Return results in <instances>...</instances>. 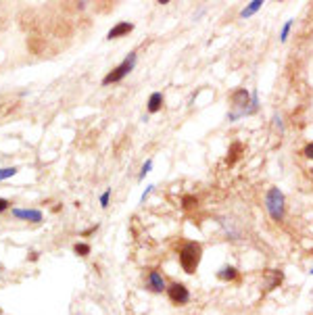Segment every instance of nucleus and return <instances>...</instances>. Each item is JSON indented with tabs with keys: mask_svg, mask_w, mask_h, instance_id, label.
Returning a JSON list of instances; mask_svg holds the SVG:
<instances>
[{
	"mask_svg": "<svg viewBox=\"0 0 313 315\" xmlns=\"http://www.w3.org/2000/svg\"><path fill=\"white\" fill-rule=\"evenodd\" d=\"M178 259H180V265L186 273H194L199 269L201 259H203V244L194 242V240L184 242L178 250Z\"/></svg>",
	"mask_w": 313,
	"mask_h": 315,
	"instance_id": "nucleus-1",
	"label": "nucleus"
},
{
	"mask_svg": "<svg viewBox=\"0 0 313 315\" xmlns=\"http://www.w3.org/2000/svg\"><path fill=\"white\" fill-rule=\"evenodd\" d=\"M265 209L269 213V217L282 224L284 222V194L280 192V188H269L265 194Z\"/></svg>",
	"mask_w": 313,
	"mask_h": 315,
	"instance_id": "nucleus-2",
	"label": "nucleus"
},
{
	"mask_svg": "<svg viewBox=\"0 0 313 315\" xmlns=\"http://www.w3.org/2000/svg\"><path fill=\"white\" fill-rule=\"evenodd\" d=\"M136 58H138V56H136V52H130L126 58H123V61L119 63V65H117L111 73H107L105 75V80H103V86H111V84H117V82H121L123 80V77L136 67Z\"/></svg>",
	"mask_w": 313,
	"mask_h": 315,
	"instance_id": "nucleus-3",
	"label": "nucleus"
},
{
	"mask_svg": "<svg viewBox=\"0 0 313 315\" xmlns=\"http://www.w3.org/2000/svg\"><path fill=\"white\" fill-rule=\"evenodd\" d=\"M248 101H251V94H248L244 88H240V90L234 92V94H232V107L236 109V111L228 115V121H234L236 117H242V115H248V109H246Z\"/></svg>",
	"mask_w": 313,
	"mask_h": 315,
	"instance_id": "nucleus-4",
	"label": "nucleus"
},
{
	"mask_svg": "<svg viewBox=\"0 0 313 315\" xmlns=\"http://www.w3.org/2000/svg\"><path fill=\"white\" fill-rule=\"evenodd\" d=\"M165 292H167V297H169V301H171L173 305H186V303L190 301V292H188V288H186L184 284H180V282L169 284Z\"/></svg>",
	"mask_w": 313,
	"mask_h": 315,
	"instance_id": "nucleus-5",
	"label": "nucleus"
},
{
	"mask_svg": "<svg viewBox=\"0 0 313 315\" xmlns=\"http://www.w3.org/2000/svg\"><path fill=\"white\" fill-rule=\"evenodd\" d=\"M146 286H148L152 292H163V290H167L165 280H163V275L159 273V269H150V271H148Z\"/></svg>",
	"mask_w": 313,
	"mask_h": 315,
	"instance_id": "nucleus-6",
	"label": "nucleus"
},
{
	"mask_svg": "<svg viewBox=\"0 0 313 315\" xmlns=\"http://www.w3.org/2000/svg\"><path fill=\"white\" fill-rule=\"evenodd\" d=\"M13 215L17 219H25V222H34V224L42 222V211H38V209H13Z\"/></svg>",
	"mask_w": 313,
	"mask_h": 315,
	"instance_id": "nucleus-7",
	"label": "nucleus"
},
{
	"mask_svg": "<svg viewBox=\"0 0 313 315\" xmlns=\"http://www.w3.org/2000/svg\"><path fill=\"white\" fill-rule=\"evenodd\" d=\"M134 29V25L130 21H121V23H117L109 34H107V40H115V38H121L126 34H130Z\"/></svg>",
	"mask_w": 313,
	"mask_h": 315,
	"instance_id": "nucleus-8",
	"label": "nucleus"
},
{
	"mask_svg": "<svg viewBox=\"0 0 313 315\" xmlns=\"http://www.w3.org/2000/svg\"><path fill=\"white\" fill-rule=\"evenodd\" d=\"M217 278L224 280V282H232V280L238 278V269L234 267V265H224V267L217 271Z\"/></svg>",
	"mask_w": 313,
	"mask_h": 315,
	"instance_id": "nucleus-9",
	"label": "nucleus"
},
{
	"mask_svg": "<svg viewBox=\"0 0 313 315\" xmlns=\"http://www.w3.org/2000/svg\"><path fill=\"white\" fill-rule=\"evenodd\" d=\"M163 107V94L161 92H152L148 98V113H159Z\"/></svg>",
	"mask_w": 313,
	"mask_h": 315,
	"instance_id": "nucleus-10",
	"label": "nucleus"
},
{
	"mask_svg": "<svg viewBox=\"0 0 313 315\" xmlns=\"http://www.w3.org/2000/svg\"><path fill=\"white\" fill-rule=\"evenodd\" d=\"M240 152H242V144H240V142H234V144L230 146V150H228V159H226V163H228V165H234V163L238 161Z\"/></svg>",
	"mask_w": 313,
	"mask_h": 315,
	"instance_id": "nucleus-11",
	"label": "nucleus"
},
{
	"mask_svg": "<svg viewBox=\"0 0 313 315\" xmlns=\"http://www.w3.org/2000/svg\"><path fill=\"white\" fill-rule=\"evenodd\" d=\"M263 7V3H261V0H253V3L246 7V9H242V13H240V17H251L253 13H257L259 9Z\"/></svg>",
	"mask_w": 313,
	"mask_h": 315,
	"instance_id": "nucleus-12",
	"label": "nucleus"
},
{
	"mask_svg": "<svg viewBox=\"0 0 313 315\" xmlns=\"http://www.w3.org/2000/svg\"><path fill=\"white\" fill-rule=\"evenodd\" d=\"M73 250H75V255H80V257H88L90 255V244H86V242H77L75 246H73Z\"/></svg>",
	"mask_w": 313,
	"mask_h": 315,
	"instance_id": "nucleus-13",
	"label": "nucleus"
},
{
	"mask_svg": "<svg viewBox=\"0 0 313 315\" xmlns=\"http://www.w3.org/2000/svg\"><path fill=\"white\" fill-rule=\"evenodd\" d=\"M17 171H19L17 167H5V169H0V182L13 178V175H17Z\"/></svg>",
	"mask_w": 313,
	"mask_h": 315,
	"instance_id": "nucleus-14",
	"label": "nucleus"
},
{
	"mask_svg": "<svg viewBox=\"0 0 313 315\" xmlns=\"http://www.w3.org/2000/svg\"><path fill=\"white\" fill-rule=\"evenodd\" d=\"M199 201H197V196H184V209H192V207H197Z\"/></svg>",
	"mask_w": 313,
	"mask_h": 315,
	"instance_id": "nucleus-15",
	"label": "nucleus"
},
{
	"mask_svg": "<svg viewBox=\"0 0 313 315\" xmlns=\"http://www.w3.org/2000/svg\"><path fill=\"white\" fill-rule=\"evenodd\" d=\"M290 27H292V21H286L284 27H282V32H280V42H286V38L290 34Z\"/></svg>",
	"mask_w": 313,
	"mask_h": 315,
	"instance_id": "nucleus-16",
	"label": "nucleus"
},
{
	"mask_svg": "<svg viewBox=\"0 0 313 315\" xmlns=\"http://www.w3.org/2000/svg\"><path fill=\"white\" fill-rule=\"evenodd\" d=\"M109 199H111V188H109V190H105V192L101 194V207H103V209H107V207H109Z\"/></svg>",
	"mask_w": 313,
	"mask_h": 315,
	"instance_id": "nucleus-17",
	"label": "nucleus"
},
{
	"mask_svg": "<svg viewBox=\"0 0 313 315\" xmlns=\"http://www.w3.org/2000/svg\"><path fill=\"white\" fill-rule=\"evenodd\" d=\"M150 167H152V161L148 159V161L142 165V171H140V175H138V180H144V178H146V173L150 171Z\"/></svg>",
	"mask_w": 313,
	"mask_h": 315,
	"instance_id": "nucleus-18",
	"label": "nucleus"
},
{
	"mask_svg": "<svg viewBox=\"0 0 313 315\" xmlns=\"http://www.w3.org/2000/svg\"><path fill=\"white\" fill-rule=\"evenodd\" d=\"M303 156H307V159H313V142H309V144L303 148Z\"/></svg>",
	"mask_w": 313,
	"mask_h": 315,
	"instance_id": "nucleus-19",
	"label": "nucleus"
},
{
	"mask_svg": "<svg viewBox=\"0 0 313 315\" xmlns=\"http://www.w3.org/2000/svg\"><path fill=\"white\" fill-rule=\"evenodd\" d=\"M9 207H11V203H9L7 199H0V213H5Z\"/></svg>",
	"mask_w": 313,
	"mask_h": 315,
	"instance_id": "nucleus-20",
	"label": "nucleus"
},
{
	"mask_svg": "<svg viewBox=\"0 0 313 315\" xmlns=\"http://www.w3.org/2000/svg\"><path fill=\"white\" fill-rule=\"evenodd\" d=\"M150 190H152V186H146V190H144V192H142V196H140V201H142V203H144V201H146V196H148V194H150Z\"/></svg>",
	"mask_w": 313,
	"mask_h": 315,
	"instance_id": "nucleus-21",
	"label": "nucleus"
},
{
	"mask_svg": "<svg viewBox=\"0 0 313 315\" xmlns=\"http://www.w3.org/2000/svg\"><path fill=\"white\" fill-rule=\"evenodd\" d=\"M311 175H313V169H311Z\"/></svg>",
	"mask_w": 313,
	"mask_h": 315,
	"instance_id": "nucleus-22",
	"label": "nucleus"
},
{
	"mask_svg": "<svg viewBox=\"0 0 313 315\" xmlns=\"http://www.w3.org/2000/svg\"><path fill=\"white\" fill-rule=\"evenodd\" d=\"M311 273H313V269H311Z\"/></svg>",
	"mask_w": 313,
	"mask_h": 315,
	"instance_id": "nucleus-23",
	"label": "nucleus"
}]
</instances>
